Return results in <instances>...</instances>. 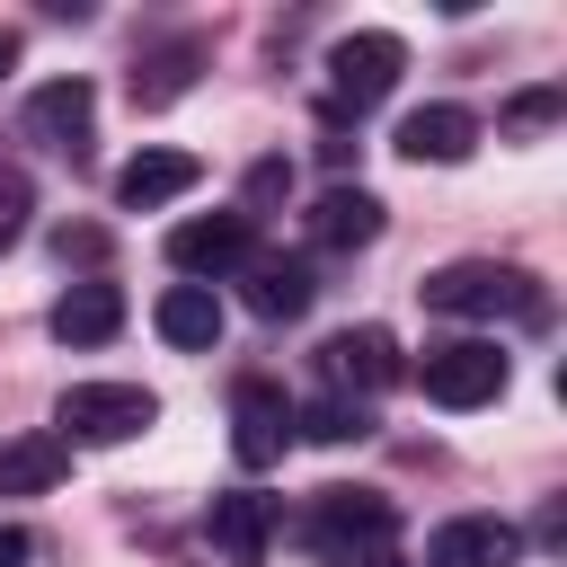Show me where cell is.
I'll return each mask as SVG.
<instances>
[{
    "instance_id": "14",
    "label": "cell",
    "mask_w": 567,
    "mask_h": 567,
    "mask_svg": "<svg viewBox=\"0 0 567 567\" xmlns=\"http://www.w3.org/2000/svg\"><path fill=\"white\" fill-rule=\"evenodd\" d=\"M266 540H275V496H257V487L213 496V549L230 567H266Z\"/></svg>"
},
{
    "instance_id": "24",
    "label": "cell",
    "mask_w": 567,
    "mask_h": 567,
    "mask_svg": "<svg viewBox=\"0 0 567 567\" xmlns=\"http://www.w3.org/2000/svg\"><path fill=\"white\" fill-rule=\"evenodd\" d=\"M0 567H35V532L27 523H0Z\"/></svg>"
},
{
    "instance_id": "15",
    "label": "cell",
    "mask_w": 567,
    "mask_h": 567,
    "mask_svg": "<svg viewBox=\"0 0 567 567\" xmlns=\"http://www.w3.org/2000/svg\"><path fill=\"white\" fill-rule=\"evenodd\" d=\"M381 239V195L363 186H328L310 204V248H372Z\"/></svg>"
},
{
    "instance_id": "18",
    "label": "cell",
    "mask_w": 567,
    "mask_h": 567,
    "mask_svg": "<svg viewBox=\"0 0 567 567\" xmlns=\"http://www.w3.org/2000/svg\"><path fill=\"white\" fill-rule=\"evenodd\" d=\"M71 478V443L62 434H18V443H0V496H44V487H62Z\"/></svg>"
},
{
    "instance_id": "6",
    "label": "cell",
    "mask_w": 567,
    "mask_h": 567,
    "mask_svg": "<svg viewBox=\"0 0 567 567\" xmlns=\"http://www.w3.org/2000/svg\"><path fill=\"white\" fill-rule=\"evenodd\" d=\"M416 381L434 408H487V399H505V354L487 337H452V346H425Z\"/></svg>"
},
{
    "instance_id": "4",
    "label": "cell",
    "mask_w": 567,
    "mask_h": 567,
    "mask_svg": "<svg viewBox=\"0 0 567 567\" xmlns=\"http://www.w3.org/2000/svg\"><path fill=\"white\" fill-rule=\"evenodd\" d=\"M399 71H408V44L390 35V27H363V35H337L328 44V106H372V97H390L399 89Z\"/></svg>"
},
{
    "instance_id": "3",
    "label": "cell",
    "mask_w": 567,
    "mask_h": 567,
    "mask_svg": "<svg viewBox=\"0 0 567 567\" xmlns=\"http://www.w3.org/2000/svg\"><path fill=\"white\" fill-rule=\"evenodd\" d=\"M159 425V399L142 381H71L53 399V434L62 443H133Z\"/></svg>"
},
{
    "instance_id": "9",
    "label": "cell",
    "mask_w": 567,
    "mask_h": 567,
    "mask_svg": "<svg viewBox=\"0 0 567 567\" xmlns=\"http://www.w3.org/2000/svg\"><path fill=\"white\" fill-rule=\"evenodd\" d=\"M89 124H97V89L71 71V80H44L35 97H27V142H44V151H89Z\"/></svg>"
},
{
    "instance_id": "7",
    "label": "cell",
    "mask_w": 567,
    "mask_h": 567,
    "mask_svg": "<svg viewBox=\"0 0 567 567\" xmlns=\"http://www.w3.org/2000/svg\"><path fill=\"white\" fill-rule=\"evenodd\" d=\"M319 372L337 381V399L363 408V399H381L408 363H399V337H390V328H337V337L319 346Z\"/></svg>"
},
{
    "instance_id": "22",
    "label": "cell",
    "mask_w": 567,
    "mask_h": 567,
    "mask_svg": "<svg viewBox=\"0 0 567 567\" xmlns=\"http://www.w3.org/2000/svg\"><path fill=\"white\" fill-rule=\"evenodd\" d=\"M558 106H567L558 89H523V97L505 106V124H514V133H540V124H558Z\"/></svg>"
},
{
    "instance_id": "21",
    "label": "cell",
    "mask_w": 567,
    "mask_h": 567,
    "mask_svg": "<svg viewBox=\"0 0 567 567\" xmlns=\"http://www.w3.org/2000/svg\"><path fill=\"white\" fill-rule=\"evenodd\" d=\"M27 213H35V177H27L18 159H0V248L27 230Z\"/></svg>"
},
{
    "instance_id": "13",
    "label": "cell",
    "mask_w": 567,
    "mask_h": 567,
    "mask_svg": "<svg viewBox=\"0 0 567 567\" xmlns=\"http://www.w3.org/2000/svg\"><path fill=\"white\" fill-rule=\"evenodd\" d=\"M416 168L434 159V168H452V159H470L478 151V115L470 106H416V115H399V133H390Z\"/></svg>"
},
{
    "instance_id": "1",
    "label": "cell",
    "mask_w": 567,
    "mask_h": 567,
    "mask_svg": "<svg viewBox=\"0 0 567 567\" xmlns=\"http://www.w3.org/2000/svg\"><path fill=\"white\" fill-rule=\"evenodd\" d=\"M416 292H425V310H443V319H549L540 275H532V266H496V257L434 266Z\"/></svg>"
},
{
    "instance_id": "25",
    "label": "cell",
    "mask_w": 567,
    "mask_h": 567,
    "mask_svg": "<svg viewBox=\"0 0 567 567\" xmlns=\"http://www.w3.org/2000/svg\"><path fill=\"white\" fill-rule=\"evenodd\" d=\"M9 62H18V44H9V35H0V71H9Z\"/></svg>"
},
{
    "instance_id": "11",
    "label": "cell",
    "mask_w": 567,
    "mask_h": 567,
    "mask_svg": "<svg viewBox=\"0 0 567 567\" xmlns=\"http://www.w3.org/2000/svg\"><path fill=\"white\" fill-rule=\"evenodd\" d=\"M310 257H284V248H257L248 266H239V301L257 310V319H301L310 310Z\"/></svg>"
},
{
    "instance_id": "20",
    "label": "cell",
    "mask_w": 567,
    "mask_h": 567,
    "mask_svg": "<svg viewBox=\"0 0 567 567\" xmlns=\"http://www.w3.org/2000/svg\"><path fill=\"white\" fill-rule=\"evenodd\" d=\"M292 425H301L310 443H363V434H372V408H354V399H337V390H328V399L292 408Z\"/></svg>"
},
{
    "instance_id": "23",
    "label": "cell",
    "mask_w": 567,
    "mask_h": 567,
    "mask_svg": "<svg viewBox=\"0 0 567 567\" xmlns=\"http://www.w3.org/2000/svg\"><path fill=\"white\" fill-rule=\"evenodd\" d=\"M284 186H292V168H284V159H257V168H248V204H275Z\"/></svg>"
},
{
    "instance_id": "17",
    "label": "cell",
    "mask_w": 567,
    "mask_h": 567,
    "mask_svg": "<svg viewBox=\"0 0 567 567\" xmlns=\"http://www.w3.org/2000/svg\"><path fill=\"white\" fill-rule=\"evenodd\" d=\"M151 328H159L168 346H186V354H213V346H221V292H204V284H168L159 310H151Z\"/></svg>"
},
{
    "instance_id": "19",
    "label": "cell",
    "mask_w": 567,
    "mask_h": 567,
    "mask_svg": "<svg viewBox=\"0 0 567 567\" xmlns=\"http://www.w3.org/2000/svg\"><path fill=\"white\" fill-rule=\"evenodd\" d=\"M195 71H204V44H195V35L142 53V62H133V106H177V97L195 89Z\"/></svg>"
},
{
    "instance_id": "5",
    "label": "cell",
    "mask_w": 567,
    "mask_h": 567,
    "mask_svg": "<svg viewBox=\"0 0 567 567\" xmlns=\"http://www.w3.org/2000/svg\"><path fill=\"white\" fill-rule=\"evenodd\" d=\"M257 257V221L248 213H195V221H177L168 230V266L186 275V284H221V275H239Z\"/></svg>"
},
{
    "instance_id": "8",
    "label": "cell",
    "mask_w": 567,
    "mask_h": 567,
    "mask_svg": "<svg viewBox=\"0 0 567 567\" xmlns=\"http://www.w3.org/2000/svg\"><path fill=\"white\" fill-rule=\"evenodd\" d=\"M284 443H292V399L248 372V381L230 390V461H239V470H275Z\"/></svg>"
},
{
    "instance_id": "12",
    "label": "cell",
    "mask_w": 567,
    "mask_h": 567,
    "mask_svg": "<svg viewBox=\"0 0 567 567\" xmlns=\"http://www.w3.org/2000/svg\"><path fill=\"white\" fill-rule=\"evenodd\" d=\"M195 177H204L195 151H133V159L115 168V204H124V213H159V204H177Z\"/></svg>"
},
{
    "instance_id": "2",
    "label": "cell",
    "mask_w": 567,
    "mask_h": 567,
    "mask_svg": "<svg viewBox=\"0 0 567 567\" xmlns=\"http://www.w3.org/2000/svg\"><path fill=\"white\" fill-rule=\"evenodd\" d=\"M390 540H399V505H390L381 487H319V505H310V549H319L328 567H399Z\"/></svg>"
},
{
    "instance_id": "10",
    "label": "cell",
    "mask_w": 567,
    "mask_h": 567,
    "mask_svg": "<svg viewBox=\"0 0 567 567\" xmlns=\"http://www.w3.org/2000/svg\"><path fill=\"white\" fill-rule=\"evenodd\" d=\"M514 558H523V532L496 514H452L425 540V567H514Z\"/></svg>"
},
{
    "instance_id": "16",
    "label": "cell",
    "mask_w": 567,
    "mask_h": 567,
    "mask_svg": "<svg viewBox=\"0 0 567 567\" xmlns=\"http://www.w3.org/2000/svg\"><path fill=\"white\" fill-rule=\"evenodd\" d=\"M124 328V292L106 284V275H89V284H71L62 301H53V337L62 346H106Z\"/></svg>"
}]
</instances>
